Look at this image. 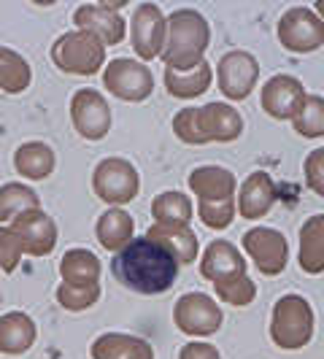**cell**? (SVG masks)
<instances>
[{
    "mask_svg": "<svg viewBox=\"0 0 324 359\" xmlns=\"http://www.w3.org/2000/svg\"><path fill=\"white\" fill-rule=\"evenodd\" d=\"M22 243L14 235L11 227H0V270L11 273L19 268V257H22Z\"/></svg>",
    "mask_w": 324,
    "mask_h": 359,
    "instance_id": "obj_16",
    "label": "cell"
},
{
    "mask_svg": "<svg viewBox=\"0 0 324 359\" xmlns=\"http://www.w3.org/2000/svg\"><path fill=\"white\" fill-rule=\"evenodd\" d=\"M14 168L17 173H22L25 179L41 181L52 173L54 168V151L41 141H30V144H22L14 151Z\"/></svg>",
    "mask_w": 324,
    "mask_h": 359,
    "instance_id": "obj_9",
    "label": "cell"
},
{
    "mask_svg": "<svg viewBox=\"0 0 324 359\" xmlns=\"http://www.w3.org/2000/svg\"><path fill=\"white\" fill-rule=\"evenodd\" d=\"M106 87L114 95L119 97H127V100H138V97H146L149 90H151V79H149V71L130 62V60H116L111 62V68L106 71Z\"/></svg>",
    "mask_w": 324,
    "mask_h": 359,
    "instance_id": "obj_7",
    "label": "cell"
},
{
    "mask_svg": "<svg viewBox=\"0 0 324 359\" xmlns=\"http://www.w3.org/2000/svg\"><path fill=\"white\" fill-rule=\"evenodd\" d=\"M95 192L108 203H127L135 195V173L122 160H106L95 170Z\"/></svg>",
    "mask_w": 324,
    "mask_h": 359,
    "instance_id": "obj_5",
    "label": "cell"
},
{
    "mask_svg": "<svg viewBox=\"0 0 324 359\" xmlns=\"http://www.w3.org/2000/svg\"><path fill=\"white\" fill-rule=\"evenodd\" d=\"M60 273H62L65 284L57 289V297L68 311H84L97 300V294H100V284H97L100 265L90 252H84V249L68 252L62 257Z\"/></svg>",
    "mask_w": 324,
    "mask_h": 359,
    "instance_id": "obj_2",
    "label": "cell"
},
{
    "mask_svg": "<svg viewBox=\"0 0 324 359\" xmlns=\"http://www.w3.org/2000/svg\"><path fill=\"white\" fill-rule=\"evenodd\" d=\"M111 273L116 276V281L122 287L133 289V292L160 294L173 287L179 265L165 246L154 243L151 238H138L114 257Z\"/></svg>",
    "mask_w": 324,
    "mask_h": 359,
    "instance_id": "obj_1",
    "label": "cell"
},
{
    "mask_svg": "<svg viewBox=\"0 0 324 359\" xmlns=\"http://www.w3.org/2000/svg\"><path fill=\"white\" fill-rule=\"evenodd\" d=\"M154 8H138L135 14V52L144 54V57H151L154 54Z\"/></svg>",
    "mask_w": 324,
    "mask_h": 359,
    "instance_id": "obj_15",
    "label": "cell"
},
{
    "mask_svg": "<svg viewBox=\"0 0 324 359\" xmlns=\"http://www.w3.org/2000/svg\"><path fill=\"white\" fill-rule=\"evenodd\" d=\"M71 116L76 130L84 138H103L108 130V106L106 100L92 90H81L71 103Z\"/></svg>",
    "mask_w": 324,
    "mask_h": 359,
    "instance_id": "obj_6",
    "label": "cell"
},
{
    "mask_svg": "<svg viewBox=\"0 0 324 359\" xmlns=\"http://www.w3.org/2000/svg\"><path fill=\"white\" fill-rule=\"evenodd\" d=\"M36 341V324L27 313L11 311L0 316V351L8 357L25 354Z\"/></svg>",
    "mask_w": 324,
    "mask_h": 359,
    "instance_id": "obj_8",
    "label": "cell"
},
{
    "mask_svg": "<svg viewBox=\"0 0 324 359\" xmlns=\"http://www.w3.org/2000/svg\"><path fill=\"white\" fill-rule=\"evenodd\" d=\"M76 22H79L81 27H87V30H95V33H97V41L103 38L108 43L122 41V33H125L122 19H116L108 8H97V6H84V8H79Z\"/></svg>",
    "mask_w": 324,
    "mask_h": 359,
    "instance_id": "obj_12",
    "label": "cell"
},
{
    "mask_svg": "<svg viewBox=\"0 0 324 359\" xmlns=\"http://www.w3.org/2000/svg\"><path fill=\"white\" fill-rule=\"evenodd\" d=\"M95 359H149V348L144 341L127 335H103L92 343Z\"/></svg>",
    "mask_w": 324,
    "mask_h": 359,
    "instance_id": "obj_11",
    "label": "cell"
},
{
    "mask_svg": "<svg viewBox=\"0 0 324 359\" xmlns=\"http://www.w3.org/2000/svg\"><path fill=\"white\" fill-rule=\"evenodd\" d=\"M38 208V195L25 184H3L0 187V222H14L19 214Z\"/></svg>",
    "mask_w": 324,
    "mask_h": 359,
    "instance_id": "obj_13",
    "label": "cell"
},
{
    "mask_svg": "<svg viewBox=\"0 0 324 359\" xmlns=\"http://www.w3.org/2000/svg\"><path fill=\"white\" fill-rule=\"evenodd\" d=\"M57 68L65 73H95L103 62V43L87 33H68L52 49Z\"/></svg>",
    "mask_w": 324,
    "mask_h": 359,
    "instance_id": "obj_3",
    "label": "cell"
},
{
    "mask_svg": "<svg viewBox=\"0 0 324 359\" xmlns=\"http://www.w3.org/2000/svg\"><path fill=\"white\" fill-rule=\"evenodd\" d=\"M130 227H133V224H130L127 214H122V211H108V214L100 219V224H97L100 243H103L106 249H119L127 241V235H130Z\"/></svg>",
    "mask_w": 324,
    "mask_h": 359,
    "instance_id": "obj_14",
    "label": "cell"
},
{
    "mask_svg": "<svg viewBox=\"0 0 324 359\" xmlns=\"http://www.w3.org/2000/svg\"><path fill=\"white\" fill-rule=\"evenodd\" d=\"M30 65L25 62V57L6 46H0V90L11 92V95H19L30 87Z\"/></svg>",
    "mask_w": 324,
    "mask_h": 359,
    "instance_id": "obj_10",
    "label": "cell"
},
{
    "mask_svg": "<svg viewBox=\"0 0 324 359\" xmlns=\"http://www.w3.org/2000/svg\"><path fill=\"white\" fill-rule=\"evenodd\" d=\"M11 230H14V235L22 243V252L33 254V257H43V254H49L54 249L57 227L41 208H30V211L19 214L11 222Z\"/></svg>",
    "mask_w": 324,
    "mask_h": 359,
    "instance_id": "obj_4",
    "label": "cell"
}]
</instances>
